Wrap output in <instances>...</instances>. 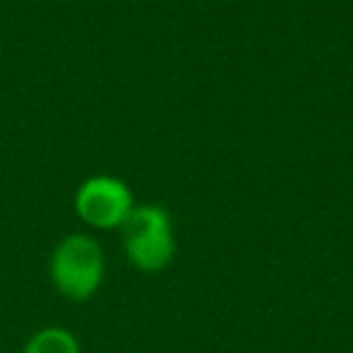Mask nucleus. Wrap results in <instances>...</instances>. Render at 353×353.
Listing matches in <instances>:
<instances>
[{"mask_svg":"<svg viewBox=\"0 0 353 353\" xmlns=\"http://www.w3.org/2000/svg\"><path fill=\"white\" fill-rule=\"evenodd\" d=\"M133 211V199L128 187L109 174L90 176L75 194V213L80 221L97 230H114L126 223Z\"/></svg>","mask_w":353,"mask_h":353,"instance_id":"3","label":"nucleus"},{"mask_svg":"<svg viewBox=\"0 0 353 353\" xmlns=\"http://www.w3.org/2000/svg\"><path fill=\"white\" fill-rule=\"evenodd\" d=\"M54 288L73 303H85L104 281V252L92 235L73 232L56 245L49 261Z\"/></svg>","mask_w":353,"mask_h":353,"instance_id":"1","label":"nucleus"},{"mask_svg":"<svg viewBox=\"0 0 353 353\" xmlns=\"http://www.w3.org/2000/svg\"><path fill=\"white\" fill-rule=\"evenodd\" d=\"M126 256L136 269L155 274L174 256V232L165 208L138 206L121 225Z\"/></svg>","mask_w":353,"mask_h":353,"instance_id":"2","label":"nucleus"},{"mask_svg":"<svg viewBox=\"0 0 353 353\" xmlns=\"http://www.w3.org/2000/svg\"><path fill=\"white\" fill-rule=\"evenodd\" d=\"M22 353H80V341L63 327H44L27 339Z\"/></svg>","mask_w":353,"mask_h":353,"instance_id":"4","label":"nucleus"}]
</instances>
